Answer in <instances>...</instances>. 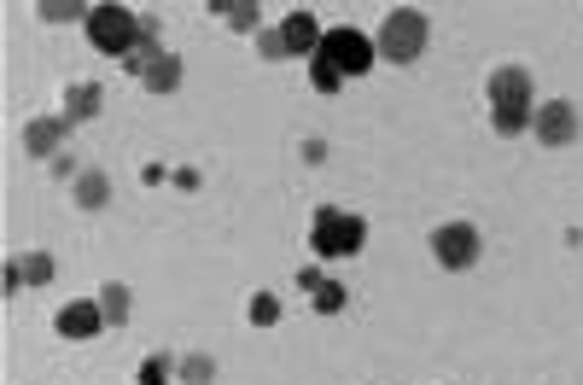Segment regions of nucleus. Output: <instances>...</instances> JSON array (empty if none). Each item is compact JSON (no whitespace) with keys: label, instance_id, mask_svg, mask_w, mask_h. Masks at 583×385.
Instances as JSON below:
<instances>
[{"label":"nucleus","instance_id":"obj_1","mask_svg":"<svg viewBox=\"0 0 583 385\" xmlns=\"http://www.w3.org/2000/svg\"><path fill=\"white\" fill-rule=\"evenodd\" d=\"M368 246V222L357 211H339V205H321L316 222H309V252L327 257V263H344Z\"/></svg>","mask_w":583,"mask_h":385},{"label":"nucleus","instance_id":"obj_2","mask_svg":"<svg viewBox=\"0 0 583 385\" xmlns=\"http://www.w3.org/2000/svg\"><path fill=\"white\" fill-rule=\"evenodd\" d=\"M426 12L421 7H398V12H385V24H380V42H373V53L385 58V65H414V58L426 53Z\"/></svg>","mask_w":583,"mask_h":385},{"label":"nucleus","instance_id":"obj_3","mask_svg":"<svg viewBox=\"0 0 583 385\" xmlns=\"http://www.w3.org/2000/svg\"><path fill=\"white\" fill-rule=\"evenodd\" d=\"M82 30H88V42L106 58H117V65L140 47V12H129V7H94Z\"/></svg>","mask_w":583,"mask_h":385},{"label":"nucleus","instance_id":"obj_4","mask_svg":"<svg viewBox=\"0 0 583 385\" xmlns=\"http://www.w3.org/2000/svg\"><path fill=\"white\" fill-rule=\"evenodd\" d=\"M316 58H321V65H332V71H339L344 83H350V76H368L380 53H373V42H368L362 30L339 24V30H327V35H321V53H316Z\"/></svg>","mask_w":583,"mask_h":385},{"label":"nucleus","instance_id":"obj_5","mask_svg":"<svg viewBox=\"0 0 583 385\" xmlns=\"http://www.w3.org/2000/svg\"><path fill=\"white\" fill-rule=\"evenodd\" d=\"M478 252H485V239H478L473 222H444V228L432 234V257H437V269H449V275L473 269Z\"/></svg>","mask_w":583,"mask_h":385},{"label":"nucleus","instance_id":"obj_6","mask_svg":"<svg viewBox=\"0 0 583 385\" xmlns=\"http://www.w3.org/2000/svg\"><path fill=\"white\" fill-rule=\"evenodd\" d=\"M531 129H537L543 147H572V140H577V106H572V99H549V106H537Z\"/></svg>","mask_w":583,"mask_h":385},{"label":"nucleus","instance_id":"obj_7","mask_svg":"<svg viewBox=\"0 0 583 385\" xmlns=\"http://www.w3.org/2000/svg\"><path fill=\"white\" fill-rule=\"evenodd\" d=\"M321 35H327V30L316 24V12H304V7L280 18V42H286V58H316V53H321Z\"/></svg>","mask_w":583,"mask_h":385},{"label":"nucleus","instance_id":"obj_8","mask_svg":"<svg viewBox=\"0 0 583 385\" xmlns=\"http://www.w3.org/2000/svg\"><path fill=\"white\" fill-rule=\"evenodd\" d=\"M490 111H502V106H531V71L526 65H502V71H490Z\"/></svg>","mask_w":583,"mask_h":385},{"label":"nucleus","instance_id":"obj_9","mask_svg":"<svg viewBox=\"0 0 583 385\" xmlns=\"http://www.w3.org/2000/svg\"><path fill=\"white\" fill-rule=\"evenodd\" d=\"M53 328H59V339H94L99 328H106V316H99V303L76 298V303H65V310L53 316Z\"/></svg>","mask_w":583,"mask_h":385},{"label":"nucleus","instance_id":"obj_10","mask_svg":"<svg viewBox=\"0 0 583 385\" xmlns=\"http://www.w3.org/2000/svg\"><path fill=\"white\" fill-rule=\"evenodd\" d=\"M65 135H71L65 117H35V124L24 129V152H30V158H59Z\"/></svg>","mask_w":583,"mask_h":385},{"label":"nucleus","instance_id":"obj_11","mask_svg":"<svg viewBox=\"0 0 583 385\" xmlns=\"http://www.w3.org/2000/svg\"><path fill=\"white\" fill-rule=\"evenodd\" d=\"M99 106H106V88L99 83H71L65 88V124H88V117H99Z\"/></svg>","mask_w":583,"mask_h":385},{"label":"nucleus","instance_id":"obj_12","mask_svg":"<svg viewBox=\"0 0 583 385\" xmlns=\"http://www.w3.org/2000/svg\"><path fill=\"white\" fill-rule=\"evenodd\" d=\"M140 88H146V94H176V88H181V58H176V53H158L152 71L140 76Z\"/></svg>","mask_w":583,"mask_h":385},{"label":"nucleus","instance_id":"obj_13","mask_svg":"<svg viewBox=\"0 0 583 385\" xmlns=\"http://www.w3.org/2000/svg\"><path fill=\"white\" fill-rule=\"evenodd\" d=\"M99 316H106V328H123V321H129V287H123V280H106V287H99Z\"/></svg>","mask_w":583,"mask_h":385},{"label":"nucleus","instance_id":"obj_14","mask_svg":"<svg viewBox=\"0 0 583 385\" xmlns=\"http://www.w3.org/2000/svg\"><path fill=\"white\" fill-rule=\"evenodd\" d=\"M106 199H112V181L99 175V170L76 175V205H82V211H99V205H106Z\"/></svg>","mask_w":583,"mask_h":385},{"label":"nucleus","instance_id":"obj_15","mask_svg":"<svg viewBox=\"0 0 583 385\" xmlns=\"http://www.w3.org/2000/svg\"><path fill=\"white\" fill-rule=\"evenodd\" d=\"M211 12H222L227 18V24H234V30H245V35H252L257 30V7H252V0H211Z\"/></svg>","mask_w":583,"mask_h":385},{"label":"nucleus","instance_id":"obj_16","mask_svg":"<svg viewBox=\"0 0 583 385\" xmlns=\"http://www.w3.org/2000/svg\"><path fill=\"white\" fill-rule=\"evenodd\" d=\"M531 117H537V106H502V111H490V129L496 135H526Z\"/></svg>","mask_w":583,"mask_h":385},{"label":"nucleus","instance_id":"obj_17","mask_svg":"<svg viewBox=\"0 0 583 385\" xmlns=\"http://www.w3.org/2000/svg\"><path fill=\"white\" fill-rule=\"evenodd\" d=\"M176 379H181V385H211V379H216V362L193 351V356L176 362Z\"/></svg>","mask_w":583,"mask_h":385},{"label":"nucleus","instance_id":"obj_18","mask_svg":"<svg viewBox=\"0 0 583 385\" xmlns=\"http://www.w3.org/2000/svg\"><path fill=\"white\" fill-rule=\"evenodd\" d=\"M245 316H252V328H275V321H280V298L275 292H257L252 303H245Z\"/></svg>","mask_w":583,"mask_h":385},{"label":"nucleus","instance_id":"obj_19","mask_svg":"<svg viewBox=\"0 0 583 385\" xmlns=\"http://www.w3.org/2000/svg\"><path fill=\"white\" fill-rule=\"evenodd\" d=\"M18 275H24L30 287H47V280H53V257L47 252H30L24 263H18Z\"/></svg>","mask_w":583,"mask_h":385},{"label":"nucleus","instance_id":"obj_20","mask_svg":"<svg viewBox=\"0 0 583 385\" xmlns=\"http://www.w3.org/2000/svg\"><path fill=\"white\" fill-rule=\"evenodd\" d=\"M176 379V362L170 356H146L140 362V385H170Z\"/></svg>","mask_w":583,"mask_h":385},{"label":"nucleus","instance_id":"obj_21","mask_svg":"<svg viewBox=\"0 0 583 385\" xmlns=\"http://www.w3.org/2000/svg\"><path fill=\"white\" fill-rule=\"evenodd\" d=\"M309 298H316L321 316H339V310H344V287H339V280H321V287L309 292Z\"/></svg>","mask_w":583,"mask_h":385},{"label":"nucleus","instance_id":"obj_22","mask_svg":"<svg viewBox=\"0 0 583 385\" xmlns=\"http://www.w3.org/2000/svg\"><path fill=\"white\" fill-rule=\"evenodd\" d=\"M88 12H94V7H76V0H71V7H59V0H41V18H47V24H71V18H82V24H88Z\"/></svg>","mask_w":583,"mask_h":385},{"label":"nucleus","instance_id":"obj_23","mask_svg":"<svg viewBox=\"0 0 583 385\" xmlns=\"http://www.w3.org/2000/svg\"><path fill=\"white\" fill-rule=\"evenodd\" d=\"M309 83H316V94H339L344 76L332 71V65H321V58H309Z\"/></svg>","mask_w":583,"mask_h":385},{"label":"nucleus","instance_id":"obj_24","mask_svg":"<svg viewBox=\"0 0 583 385\" xmlns=\"http://www.w3.org/2000/svg\"><path fill=\"white\" fill-rule=\"evenodd\" d=\"M257 53H263V58H286V42H280V30H263V35H257Z\"/></svg>","mask_w":583,"mask_h":385},{"label":"nucleus","instance_id":"obj_25","mask_svg":"<svg viewBox=\"0 0 583 385\" xmlns=\"http://www.w3.org/2000/svg\"><path fill=\"white\" fill-rule=\"evenodd\" d=\"M321 280H327L321 269H298V287H304V292H316V287H321Z\"/></svg>","mask_w":583,"mask_h":385}]
</instances>
